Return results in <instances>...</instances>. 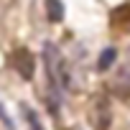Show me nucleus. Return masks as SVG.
Segmentation results:
<instances>
[{"instance_id":"1","label":"nucleus","mask_w":130,"mask_h":130,"mask_svg":"<svg viewBox=\"0 0 130 130\" xmlns=\"http://www.w3.org/2000/svg\"><path fill=\"white\" fill-rule=\"evenodd\" d=\"M43 64H46V77H48V89L59 92L61 82H59V67H61V59L56 56V48L51 43H46L43 48Z\"/></svg>"},{"instance_id":"4","label":"nucleus","mask_w":130,"mask_h":130,"mask_svg":"<svg viewBox=\"0 0 130 130\" xmlns=\"http://www.w3.org/2000/svg\"><path fill=\"white\" fill-rule=\"evenodd\" d=\"M112 92L120 94V97H130V64L120 67L117 74L112 77Z\"/></svg>"},{"instance_id":"6","label":"nucleus","mask_w":130,"mask_h":130,"mask_svg":"<svg viewBox=\"0 0 130 130\" xmlns=\"http://www.w3.org/2000/svg\"><path fill=\"white\" fill-rule=\"evenodd\" d=\"M115 59H117V51L110 46V48H105L102 54H100V59H97V69L100 72H107L112 64H115Z\"/></svg>"},{"instance_id":"8","label":"nucleus","mask_w":130,"mask_h":130,"mask_svg":"<svg viewBox=\"0 0 130 130\" xmlns=\"http://www.w3.org/2000/svg\"><path fill=\"white\" fill-rule=\"evenodd\" d=\"M0 120L5 122V127H8V130H13V122H10V117H8V112L3 110V105H0Z\"/></svg>"},{"instance_id":"7","label":"nucleus","mask_w":130,"mask_h":130,"mask_svg":"<svg viewBox=\"0 0 130 130\" xmlns=\"http://www.w3.org/2000/svg\"><path fill=\"white\" fill-rule=\"evenodd\" d=\"M23 117H26V122H28L31 130H43L41 122H38V117H36V112H33L31 107H26V105H23Z\"/></svg>"},{"instance_id":"5","label":"nucleus","mask_w":130,"mask_h":130,"mask_svg":"<svg viewBox=\"0 0 130 130\" xmlns=\"http://www.w3.org/2000/svg\"><path fill=\"white\" fill-rule=\"evenodd\" d=\"M46 15L51 23H59L64 18V5H61V0H46Z\"/></svg>"},{"instance_id":"2","label":"nucleus","mask_w":130,"mask_h":130,"mask_svg":"<svg viewBox=\"0 0 130 130\" xmlns=\"http://www.w3.org/2000/svg\"><path fill=\"white\" fill-rule=\"evenodd\" d=\"M94 125H97V130H110V125H112V107H110L107 97H100L94 105Z\"/></svg>"},{"instance_id":"3","label":"nucleus","mask_w":130,"mask_h":130,"mask_svg":"<svg viewBox=\"0 0 130 130\" xmlns=\"http://www.w3.org/2000/svg\"><path fill=\"white\" fill-rule=\"evenodd\" d=\"M15 69L23 79H33V69H36V59L28 48H18L15 51Z\"/></svg>"}]
</instances>
